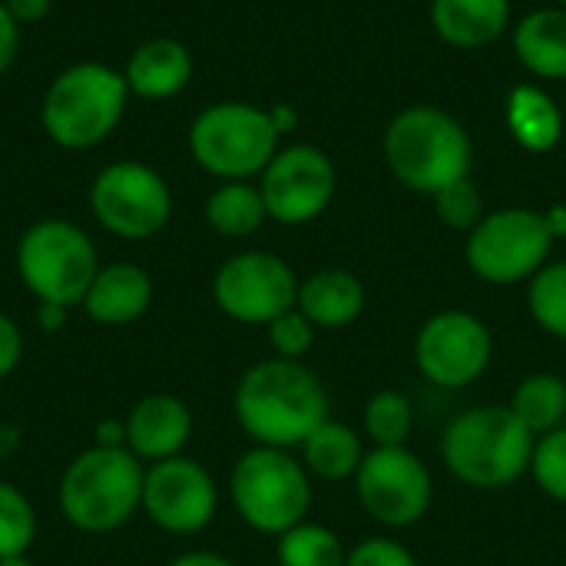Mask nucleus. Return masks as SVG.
I'll return each instance as SVG.
<instances>
[{
    "instance_id": "f257e3e1",
    "label": "nucleus",
    "mask_w": 566,
    "mask_h": 566,
    "mask_svg": "<svg viewBox=\"0 0 566 566\" xmlns=\"http://www.w3.org/2000/svg\"><path fill=\"white\" fill-rule=\"evenodd\" d=\"M232 411L252 444L292 451L328 421V391L305 361L265 358L239 378Z\"/></svg>"
},
{
    "instance_id": "f03ea898",
    "label": "nucleus",
    "mask_w": 566,
    "mask_h": 566,
    "mask_svg": "<svg viewBox=\"0 0 566 566\" xmlns=\"http://www.w3.org/2000/svg\"><path fill=\"white\" fill-rule=\"evenodd\" d=\"M537 438L514 418L511 405L461 411L441 434V461L474 491H501L531 474Z\"/></svg>"
},
{
    "instance_id": "7ed1b4c3",
    "label": "nucleus",
    "mask_w": 566,
    "mask_h": 566,
    "mask_svg": "<svg viewBox=\"0 0 566 566\" xmlns=\"http://www.w3.org/2000/svg\"><path fill=\"white\" fill-rule=\"evenodd\" d=\"M143 478L146 464L129 448L93 444L60 478V514L80 534H113L143 507Z\"/></svg>"
},
{
    "instance_id": "20e7f679",
    "label": "nucleus",
    "mask_w": 566,
    "mask_h": 566,
    "mask_svg": "<svg viewBox=\"0 0 566 566\" xmlns=\"http://www.w3.org/2000/svg\"><path fill=\"white\" fill-rule=\"evenodd\" d=\"M129 103L123 70L106 63H73L53 76L40 103L43 133L63 149H93L113 136Z\"/></svg>"
},
{
    "instance_id": "39448f33",
    "label": "nucleus",
    "mask_w": 566,
    "mask_h": 566,
    "mask_svg": "<svg viewBox=\"0 0 566 566\" xmlns=\"http://www.w3.org/2000/svg\"><path fill=\"white\" fill-rule=\"evenodd\" d=\"M468 129L444 109L408 106L385 129V163L395 179L415 192L434 196L471 172Z\"/></svg>"
},
{
    "instance_id": "423d86ee",
    "label": "nucleus",
    "mask_w": 566,
    "mask_h": 566,
    "mask_svg": "<svg viewBox=\"0 0 566 566\" xmlns=\"http://www.w3.org/2000/svg\"><path fill=\"white\" fill-rule=\"evenodd\" d=\"M229 497L242 524L282 537L312 511V474L292 451L252 444L232 468Z\"/></svg>"
},
{
    "instance_id": "0eeeda50",
    "label": "nucleus",
    "mask_w": 566,
    "mask_h": 566,
    "mask_svg": "<svg viewBox=\"0 0 566 566\" xmlns=\"http://www.w3.org/2000/svg\"><path fill=\"white\" fill-rule=\"evenodd\" d=\"M189 153L209 176L245 182L262 176V169L279 153V129L269 109L242 99H222L192 119Z\"/></svg>"
},
{
    "instance_id": "6e6552de",
    "label": "nucleus",
    "mask_w": 566,
    "mask_h": 566,
    "mask_svg": "<svg viewBox=\"0 0 566 566\" xmlns=\"http://www.w3.org/2000/svg\"><path fill=\"white\" fill-rule=\"evenodd\" d=\"M96 272V245L76 222L40 219L17 242V275L36 302L76 308Z\"/></svg>"
},
{
    "instance_id": "1a4fd4ad",
    "label": "nucleus",
    "mask_w": 566,
    "mask_h": 566,
    "mask_svg": "<svg viewBox=\"0 0 566 566\" xmlns=\"http://www.w3.org/2000/svg\"><path fill=\"white\" fill-rule=\"evenodd\" d=\"M554 232L544 212L534 209H497L488 212L468 232V265L481 282L491 285H517L531 282L551 259Z\"/></svg>"
},
{
    "instance_id": "9d476101",
    "label": "nucleus",
    "mask_w": 566,
    "mask_h": 566,
    "mask_svg": "<svg viewBox=\"0 0 566 566\" xmlns=\"http://www.w3.org/2000/svg\"><path fill=\"white\" fill-rule=\"evenodd\" d=\"M90 212L109 235L143 242L166 229L172 216V192L146 163H109L90 186Z\"/></svg>"
},
{
    "instance_id": "9b49d317",
    "label": "nucleus",
    "mask_w": 566,
    "mask_h": 566,
    "mask_svg": "<svg viewBox=\"0 0 566 566\" xmlns=\"http://www.w3.org/2000/svg\"><path fill=\"white\" fill-rule=\"evenodd\" d=\"M355 494L371 521L401 531L424 521L434 504L428 464L405 448H371L355 474Z\"/></svg>"
},
{
    "instance_id": "f8f14e48",
    "label": "nucleus",
    "mask_w": 566,
    "mask_h": 566,
    "mask_svg": "<svg viewBox=\"0 0 566 566\" xmlns=\"http://www.w3.org/2000/svg\"><path fill=\"white\" fill-rule=\"evenodd\" d=\"M212 298L239 325H269L298 302V275L275 252H239L212 279Z\"/></svg>"
},
{
    "instance_id": "ddd939ff",
    "label": "nucleus",
    "mask_w": 566,
    "mask_h": 566,
    "mask_svg": "<svg viewBox=\"0 0 566 566\" xmlns=\"http://www.w3.org/2000/svg\"><path fill=\"white\" fill-rule=\"evenodd\" d=\"M418 371L438 388H468L481 381L494 361L491 328L461 308L434 312L415 338Z\"/></svg>"
},
{
    "instance_id": "4468645a",
    "label": "nucleus",
    "mask_w": 566,
    "mask_h": 566,
    "mask_svg": "<svg viewBox=\"0 0 566 566\" xmlns=\"http://www.w3.org/2000/svg\"><path fill=\"white\" fill-rule=\"evenodd\" d=\"M216 507H219V488L199 461L179 454L169 461L146 464L139 511L163 534L172 537L202 534L216 521Z\"/></svg>"
},
{
    "instance_id": "2eb2a0df",
    "label": "nucleus",
    "mask_w": 566,
    "mask_h": 566,
    "mask_svg": "<svg viewBox=\"0 0 566 566\" xmlns=\"http://www.w3.org/2000/svg\"><path fill=\"white\" fill-rule=\"evenodd\" d=\"M262 199L269 219L282 226H305L318 219L335 196V166L318 146H289L262 169Z\"/></svg>"
},
{
    "instance_id": "dca6fc26",
    "label": "nucleus",
    "mask_w": 566,
    "mask_h": 566,
    "mask_svg": "<svg viewBox=\"0 0 566 566\" xmlns=\"http://www.w3.org/2000/svg\"><path fill=\"white\" fill-rule=\"evenodd\" d=\"M123 421H126V448L143 464L179 458L192 438L189 405L176 395H166V391L139 398Z\"/></svg>"
},
{
    "instance_id": "f3484780",
    "label": "nucleus",
    "mask_w": 566,
    "mask_h": 566,
    "mask_svg": "<svg viewBox=\"0 0 566 566\" xmlns=\"http://www.w3.org/2000/svg\"><path fill=\"white\" fill-rule=\"evenodd\" d=\"M153 305V279L136 262H109L99 265L96 279L83 295V312L90 322L106 328H123L139 322Z\"/></svg>"
},
{
    "instance_id": "a211bd4d",
    "label": "nucleus",
    "mask_w": 566,
    "mask_h": 566,
    "mask_svg": "<svg viewBox=\"0 0 566 566\" xmlns=\"http://www.w3.org/2000/svg\"><path fill=\"white\" fill-rule=\"evenodd\" d=\"M126 86L139 99H169L192 80V56L186 43L172 36H156L139 43L126 60Z\"/></svg>"
},
{
    "instance_id": "6ab92c4d",
    "label": "nucleus",
    "mask_w": 566,
    "mask_h": 566,
    "mask_svg": "<svg viewBox=\"0 0 566 566\" xmlns=\"http://www.w3.org/2000/svg\"><path fill=\"white\" fill-rule=\"evenodd\" d=\"M295 308L315 325V328H348L365 312V285L348 269H322L312 272L305 282H298V302Z\"/></svg>"
},
{
    "instance_id": "aec40b11",
    "label": "nucleus",
    "mask_w": 566,
    "mask_h": 566,
    "mask_svg": "<svg viewBox=\"0 0 566 566\" xmlns=\"http://www.w3.org/2000/svg\"><path fill=\"white\" fill-rule=\"evenodd\" d=\"M431 23L444 43L458 50H478L507 30L511 0H434Z\"/></svg>"
},
{
    "instance_id": "412c9836",
    "label": "nucleus",
    "mask_w": 566,
    "mask_h": 566,
    "mask_svg": "<svg viewBox=\"0 0 566 566\" xmlns=\"http://www.w3.org/2000/svg\"><path fill=\"white\" fill-rule=\"evenodd\" d=\"M521 63L544 80H566V10L544 7L527 13L514 30Z\"/></svg>"
},
{
    "instance_id": "4be33fe9",
    "label": "nucleus",
    "mask_w": 566,
    "mask_h": 566,
    "mask_svg": "<svg viewBox=\"0 0 566 566\" xmlns=\"http://www.w3.org/2000/svg\"><path fill=\"white\" fill-rule=\"evenodd\" d=\"M507 126L524 149L547 153L564 136V113L551 93L534 83H521L507 96Z\"/></svg>"
},
{
    "instance_id": "5701e85b",
    "label": "nucleus",
    "mask_w": 566,
    "mask_h": 566,
    "mask_svg": "<svg viewBox=\"0 0 566 566\" xmlns=\"http://www.w3.org/2000/svg\"><path fill=\"white\" fill-rule=\"evenodd\" d=\"M361 438L345 421H322L305 441H302V464L318 481H348L358 474L365 461Z\"/></svg>"
},
{
    "instance_id": "b1692460",
    "label": "nucleus",
    "mask_w": 566,
    "mask_h": 566,
    "mask_svg": "<svg viewBox=\"0 0 566 566\" xmlns=\"http://www.w3.org/2000/svg\"><path fill=\"white\" fill-rule=\"evenodd\" d=\"M514 418L534 434L544 438L557 428H564L566 418V381L554 371H537L527 375L511 398Z\"/></svg>"
},
{
    "instance_id": "393cba45",
    "label": "nucleus",
    "mask_w": 566,
    "mask_h": 566,
    "mask_svg": "<svg viewBox=\"0 0 566 566\" xmlns=\"http://www.w3.org/2000/svg\"><path fill=\"white\" fill-rule=\"evenodd\" d=\"M269 219L262 189L252 182H222L206 199V222L226 239H245Z\"/></svg>"
},
{
    "instance_id": "a878e982",
    "label": "nucleus",
    "mask_w": 566,
    "mask_h": 566,
    "mask_svg": "<svg viewBox=\"0 0 566 566\" xmlns=\"http://www.w3.org/2000/svg\"><path fill=\"white\" fill-rule=\"evenodd\" d=\"M345 557L348 551L342 547L338 534L312 521H302L298 527L275 537L279 566H345Z\"/></svg>"
},
{
    "instance_id": "bb28decb",
    "label": "nucleus",
    "mask_w": 566,
    "mask_h": 566,
    "mask_svg": "<svg viewBox=\"0 0 566 566\" xmlns=\"http://www.w3.org/2000/svg\"><path fill=\"white\" fill-rule=\"evenodd\" d=\"M365 434L375 448H405L415 428V408L401 391H375L361 415Z\"/></svg>"
},
{
    "instance_id": "cd10ccee",
    "label": "nucleus",
    "mask_w": 566,
    "mask_h": 566,
    "mask_svg": "<svg viewBox=\"0 0 566 566\" xmlns=\"http://www.w3.org/2000/svg\"><path fill=\"white\" fill-rule=\"evenodd\" d=\"M527 308L547 335L566 342V262H547L527 282Z\"/></svg>"
},
{
    "instance_id": "c85d7f7f",
    "label": "nucleus",
    "mask_w": 566,
    "mask_h": 566,
    "mask_svg": "<svg viewBox=\"0 0 566 566\" xmlns=\"http://www.w3.org/2000/svg\"><path fill=\"white\" fill-rule=\"evenodd\" d=\"M36 537V514L33 504L20 488L0 481V560L13 554H27Z\"/></svg>"
},
{
    "instance_id": "c756f323",
    "label": "nucleus",
    "mask_w": 566,
    "mask_h": 566,
    "mask_svg": "<svg viewBox=\"0 0 566 566\" xmlns=\"http://www.w3.org/2000/svg\"><path fill=\"white\" fill-rule=\"evenodd\" d=\"M431 199H434V216L454 232H471L488 216L481 189L471 179H458V182L444 186L441 192H434Z\"/></svg>"
},
{
    "instance_id": "7c9ffc66",
    "label": "nucleus",
    "mask_w": 566,
    "mask_h": 566,
    "mask_svg": "<svg viewBox=\"0 0 566 566\" xmlns=\"http://www.w3.org/2000/svg\"><path fill=\"white\" fill-rule=\"evenodd\" d=\"M531 474L547 497L566 504V428L537 438L534 458H531Z\"/></svg>"
},
{
    "instance_id": "2f4dec72",
    "label": "nucleus",
    "mask_w": 566,
    "mask_h": 566,
    "mask_svg": "<svg viewBox=\"0 0 566 566\" xmlns=\"http://www.w3.org/2000/svg\"><path fill=\"white\" fill-rule=\"evenodd\" d=\"M315 332L318 328L298 308H289L275 322L265 325V335H269V345H272L275 358H289V361H302L312 352Z\"/></svg>"
},
{
    "instance_id": "473e14b6",
    "label": "nucleus",
    "mask_w": 566,
    "mask_h": 566,
    "mask_svg": "<svg viewBox=\"0 0 566 566\" xmlns=\"http://www.w3.org/2000/svg\"><path fill=\"white\" fill-rule=\"evenodd\" d=\"M345 566H418V557L388 537H365L345 557Z\"/></svg>"
},
{
    "instance_id": "72a5a7b5",
    "label": "nucleus",
    "mask_w": 566,
    "mask_h": 566,
    "mask_svg": "<svg viewBox=\"0 0 566 566\" xmlns=\"http://www.w3.org/2000/svg\"><path fill=\"white\" fill-rule=\"evenodd\" d=\"M23 358V332L20 325L0 312V381H7Z\"/></svg>"
},
{
    "instance_id": "f704fd0d",
    "label": "nucleus",
    "mask_w": 566,
    "mask_h": 566,
    "mask_svg": "<svg viewBox=\"0 0 566 566\" xmlns=\"http://www.w3.org/2000/svg\"><path fill=\"white\" fill-rule=\"evenodd\" d=\"M17 53H20V23L0 3V76L17 63Z\"/></svg>"
},
{
    "instance_id": "c9c22d12",
    "label": "nucleus",
    "mask_w": 566,
    "mask_h": 566,
    "mask_svg": "<svg viewBox=\"0 0 566 566\" xmlns=\"http://www.w3.org/2000/svg\"><path fill=\"white\" fill-rule=\"evenodd\" d=\"M7 10H10V17L23 27V23H36V20H43L46 13H50V7H53V0H0Z\"/></svg>"
},
{
    "instance_id": "e433bc0d",
    "label": "nucleus",
    "mask_w": 566,
    "mask_h": 566,
    "mask_svg": "<svg viewBox=\"0 0 566 566\" xmlns=\"http://www.w3.org/2000/svg\"><path fill=\"white\" fill-rule=\"evenodd\" d=\"M96 448H126V421L123 418H106L93 431Z\"/></svg>"
},
{
    "instance_id": "4c0bfd02",
    "label": "nucleus",
    "mask_w": 566,
    "mask_h": 566,
    "mask_svg": "<svg viewBox=\"0 0 566 566\" xmlns=\"http://www.w3.org/2000/svg\"><path fill=\"white\" fill-rule=\"evenodd\" d=\"M70 318L66 305H53V302H36V328L43 332H60Z\"/></svg>"
},
{
    "instance_id": "58836bf2",
    "label": "nucleus",
    "mask_w": 566,
    "mask_h": 566,
    "mask_svg": "<svg viewBox=\"0 0 566 566\" xmlns=\"http://www.w3.org/2000/svg\"><path fill=\"white\" fill-rule=\"evenodd\" d=\"M166 566H235L229 557L216 554V551H186L179 557H172Z\"/></svg>"
},
{
    "instance_id": "ea45409f",
    "label": "nucleus",
    "mask_w": 566,
    "mask_h": 566,
    "mask_svg": "<svg viewBox=\"0 0 566 566\" xmlns=\"http://www.w3.org/2000/svg\"><path fill=\"white\" fill-rule=\"evenodd\" d=\"M269 116H272V123H275L279 136H282V133H289V129L295 126V119H298V116H295V109H292V106H285V103L272 106V109H269Z\"/></svg>"
},
{
    "instance_id": "a19ab883",
    "label": "nucleus",
    "mask_w": 566,
    "mask_h": 566,
    "mask_svg": "<svg viewBox=\"0 0 566 566\" xmlns=\"http://www.w3.org/2000/svg\"><path fill=\"white\" fill-rule=\"evenodd\" d=\"M20 444V431L13 424H0V458H10Z\"/></svg>"
},
{
    "instance_id": "79ce46f5",
    "label": "nucleus",
    "mask_w": 566,
    "mask_h": 566,
    "mask_svg": "<svg viewBox=\"0 0 566 566\" xmlns=\"http://www.w3.org/2000/svg\"><path fill=\"white\" fill-rule=\"evenodd\" d=\"M547 216V226H551V232L554 235H566V209L564 206H554L551 212H544Z\"/></svg>"
},
{
    "instance_id": "37998d69",
    "label": "nucleus",
    "mask_w": 566,
    "mask_h": 566,
    "mask_svg": "<svg viewBox=\"0 0 566 566\" xmlns=\"http://www.w3.org/2000/svg\"><path fill=\"white\" fill-rule=\"evenodd\" d=\"M0 566H33V560L27 554H13V557H3Z\"/></svg>"
},
{
    "instance_id": "c03bdc74",
    "label": "nucleus",
    "mask_w": 566,
    "mask_h": 566,
    "mask_svg": "<svg viewBox=\"0 0 566 566\" xmlns=\"http://www.w3.org/2000/svg\"><path fill=\"white\" fill-rule=\"evenodd\" d=\"M560 7H564V10H566V0H560Z\"/></svg>"
}]
</instances>
